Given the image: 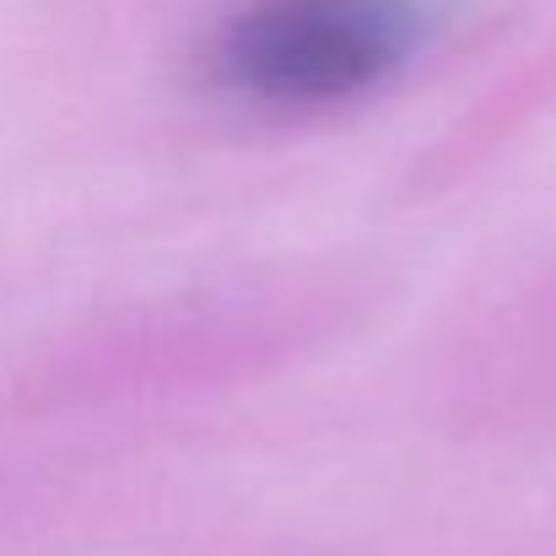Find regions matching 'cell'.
I'll return each mask as SVG.
<instances>
[{
	"mask_svg": "<svg viewBox=\"0 0 556 556\" xmlns=\"http://www.w3.org/2000/svg\"><path fill=\"white\" fill-rule=\"evenodd\" d=\"M432 16V0H254L222 27L216 76L260 103H336L394 76Z\"/></svg>",
	"mask_w": 556,
	"mask_h": 556,
	"instance_id": "1",
	"label": "cell"
}]
</instances>
